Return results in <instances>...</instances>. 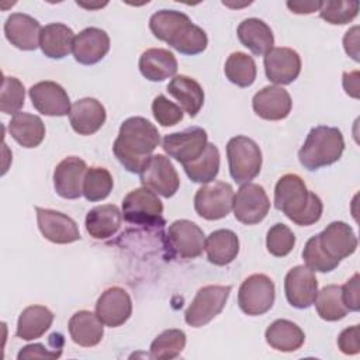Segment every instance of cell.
<instances>
[{"instance_id":"45","label":"cell","mask_w":360,"mask_h":360,"mask_svg":"<svg viewBox=\"0 0 360 360\" xmlns=\"http://www.w3.org/2000/svg\"><path fill=\"white\" fill-rule=\"evenodd\" d=\"M359 273L353 274L352 278H349L342 285V300L345 307L349 311L357 312L360 309V298H359Z\"/></svg>"},{"instance_id":"16","label":"cell","mask_w":360,"mask_h":360,"mask_svg":"<svg viewBox=\"0 0 360 360\" xmlns=\"http://www.w3.org/2000/svg\"><path fill=\"white\" fill-rule=\"evenodd\" d=\"M35 212L38 228L44 238L49 242L65 245L80 239L79 228L70 217L59 211L41 207H35Z\"/></svg>"},{"instance_id":"46","label":"cell","mask_w":360,"mask_h":360,"mask_svg":"<svg viewBox=\"0 0 360 360\" xmlns=\"http://www.w3.org/2000/svg\"><path fill=\"white\" fill-rule=\"evenodd\" d=\"M62 354V349L52 347L48 349L42 343H32L22 347L17 356L18 360L22 359H58Z\"/></svg>"},{"instance_id":"11","label":"cell","mask_w":360,"mask_h":360,"mask_svg":"<svg viewBox=\"0 0 360 360\" xmlns=\"http://www.w3.org/2000/svg\"><path fill=\"white\" fill-rule=\"evenodd\" d=\"M232 210L235 218L245 225L259 224L270 210V200L260 184L245 183L233 195Z\"/></svg>"},{"instance_id":"4","label":"cell","mask_w":360,"mask_h":360,"mask_svg":"<svg viewBox=\"0 0 360 360\" xmlns=\"http://www.w3.org/2000/svg\"><path fill=\"white\" fill-rule=\"evenodd\" d=\"M345 150V141L340 129L318 125L309 131L298 152L300 163L307 170H318L338 162Z\"/></svg>"},{"instance_id":"7","label":"cell","mask_w":360,"mask_h":360,"mask_svg":"<svg viewBox=\"0 0 360 360\" xmlns=\"http://www.w3.org/2000/svg\"><path fill=\"white\" fill-rule=\"evenodd\" d=\"M163 204L158 194L146 187L129 191L122 200V217L136 225L163 224Z\"/></svg>"},{"instance_id":"41","label":"cell","mask_w":360,"mask_h":360,"mask_svg":"<svg viewBox=\"0 0 360 360\" xmlns=\"http://www.w3.org/2000/svg\"><path fill=\"white\" fill-rule=\"evenodd\" d=\"M25 89L24 84L13 76H4L0 96V110L4 114H17L24 105Z\"/></svg>"},{"instance_id":"39","label":"cell","mask_w":360,"mask_h":360,"mask_svg":"<svg viewBox=\"0 0 360 360\" xmlns=\"http://www.w3.org/2000/svg\"><path fill=\"white\" fill-rule=\"evenodd\" d=\"M111 173L104 167H90L83 181V195L87 201L96 202L107 198L112 190Z\"/></svg>"},{"instance_id":"26","label":"cell","mask_w":360,"mask_h":360,"mask_svg":"<svg viewBox=\"0 0 360 360\" xmlns=\"http://www.w3.org/2000/svg\"><path fill=\"white\" fill-rule=\"evenodd\" d=\"M139 70L148 80L162 82L176 75L177 59L169 49L150 48L141 55Z\"/></svg>"},{"instance_id":"18","label":"cell","mask_w":360,"mask_h":360,"mask_svg":"<svg viewBox=\"0 0 360 360\" xmlns=\"http://www.w3.org/2000/svg\"><path fill=\"white\" fill-rule=\"evenodd\" d=\"M322 250L335 262L353 255L357 249V238L350 225L343 221L330 222L316 235Z\"/></svg>"},{"instance_id":"27","label":"cell","mask_w":360,"mask_h":360,"mask_svg":"<svg viewBox=\"0 0 360 360\" xmlns=\"http://www.w3.org/2000/svg\"><path fill=\"white\" fill-rule=\"evenodd\" d=\"M238 38L253 55L262 56L273 49L274 37L271 28L259 18H246L238 27Z\"/></svg>"},{"instance_id":"22","label":"cell","mask_w":360,"mask_h":360,"mask_svg":"<svg viewBox=\"0 0 360 360\" xmlns=\"http://www.w3.org/2000/svg\"><path fill=\"white\" fill-rule=\"evenodd\" d=\"M41 24L31 15L13 13L4 22L7 41L21 51H34L39 46Z\"/></svg>"},{"instance_id":"21","label":"cell","mask_w":360,"mask_h":360,"mask_svg":"<svg viewBox=\"0 0 360 360\" xmlns=\"http://www.w3.org/2000/svg\"><path fill=\"white\" fill-rule=\"evenodd\" d=\"M252 107L260 118L280 121L288 117L292 100L285 89L280 86H266L253 96Z\"/></svg>"},{"instance_id":"10","label":"cell","mask_w":360,"mask_h":360,"mask_svg":"<svg viewBox=\"0 0 360 360\" xmlns=\"http://www.w3.org/2000/svg\"><path fill=\"white\" fill-rule=\"evenodd\" d=\"M139 177L143 187L166 198L173 197L180 186L173 163L163 155H152L139 172Z\"/></svg>"},{"instance_id":"13","label":"cell","mask_w":360,"mask_h":360,"mask_svg":"<svg viewBox=\"0 0 360 360\" xmlns=\"http://www.w3.org/2000/svg\"><path fill=\"white\" fill-rule=\"evenodd\" d=\"M170 250L181 259L198 257L204 250V231L188 219H177L167 229Z\"/></svg>"},{"instance_id":"23","label":"cell","mask_w":360,"mask_h":360,"mask_svg":"<svg viewBox=\"0 0 360 360\" xmlns=\"http://www.w3.org/2000/svg\"><path fill=\"white\" fill-rule=\"evenodd\" d=\"M110 51V37L104 30L89 27L80 31L73 41V56L82 65L100 62Z\"/></svg>"},{"instance_id":"9","label":"cell","mask_w":360,"mask_h":360,"mask_svg":"<svg viewBox=\"0 0 360 360\" xmlns=\"http://www.w3.org/2000/svg\"><path fill=\"white\" fill-rule=\"evenodd\" d=\"M233 188L229 183L214 181L200 187L194 195L195 212L208 221L225 218L233 202Z\"/></svg>"},{"instance_id":"15","label":"cell","mask_w":360,"mask_h":360,"mask_svg":"<svg viewBox=\"0 0 360 360\" xmlns=\"http://www.w3.org/2000/svg\"><path fill=\"white\" fill-rule=\"evenodd\" d=\"M34 108L48 117H63L70 112V98L66 90L56 82L35 83L28 90Z\"/></svg>"},{"instance_id":"6","label":"cell","mask_w":360,"mask_h":360,"mask_svg":"<svg viewBox=\"0 0 360 360\" xmlns=\"http://www.w3.org/2000/svg\"><path fill=\"white\" fill-rule=\"evenodd\" d=\"M231 285H205L200 288L184 312L186 323L200 328L211 322L225 307Z\"/></svg>"},{"instance_id":"1","label":"cell","mask_w":360,"mask_h":360,"mask_svg":"<svg viewBox=\"0 0 360 360\" xmlns=\"http://www.w3.org/2000/svg\"><path fill=\"white\" fill-rule=\"evenodd\" d=\"M160 142L158 128L143 117L127 118L114 141L112 152L131 173H139Z\"/></svg>"},{"instance_id":"37","label":"cell","mask_w":360,"mask_h":360,"mask_svg":"<svg viewBox=\"0 0 360 360\" xmlns=\"http://www.w3.org/2000/svg\"><path fill=\"white\" fill-rule=\"evenodd\" d=\"M315 307L318 315L323 321H339L346 316L349 309L345 307L342 300V287L330 284L318 291L315 298Z\"/></svg>"},{"instance_id":"5","label":"cell","mask_w":360,"mask_h":360,"mask_svg":"<svg viewBox=\"0 0 360 360\" xmlns=\"http://www.w3.org/2000/svg\"><path fill=\"white\" fill-rule=\"evenodd\" d=\"M226 156L231 177L238 184L250 183L262 169V150L259 145L243 135L233 136L226 143Z\"/></svg>"},{"instance_id":"34","label":"cell","mask_w":360,"mask_h":360,"mask_svg":"<svg viewBox=\"0 0 360 360\" xmlns=\"http://www.w3.org/2000/svg\"><path fill=\"white\" fill-rule=\"evenodd\" d=\"M53 314L44 305H31L22 309L18 316L15 336L24 340L41 338L52 325Z\"/></svg>"},{"instance_id":"44","label":"cell","mask_w":360,"mask_h":360,"mask_svg":"<svg viewBox=\"0 0 360 360\" xmlns=\"http://www.w3.org/2000/svg\"><path fill=\"white\" fill-rule=\"evenodd\" d=\"M152 112L158 124L162 127H173L183 120V110L163 94L155 97L152 103Z\"/></svg>"},{"instance_id":"20","label":"cell","mask_w":360,"mask_h":360,"mask_svg":"<svg viewBox=\"0 0 360 360\" xmlns=\"http://www.w3.org/2000/svg\"><path fill=\"white\" fill-rule=\"evenodd\" d=\"M264 72L271 83L290 84L301 72V58L291 48H273L264 55Z\"/></svg>"},{"instance_id":"28","label":"cell","mask_w":360,"mask_h":360,"mask_svg":"<svg viewBox=\"0 0 360 360\" xmlns=\"http://www.w3.org/2000/svg\"><path fill=\"white\" fill-rule=\"evenodd\" d=\"M122 214L114 204L91 208L86 215V231L94 239H107L115 235L121 226Z\"/></svg>"},{"instance_id":"2","label":"cell","mask_w":360,"mask_h":360,"mask_svg":"<svg viewBox=\"0 0 360 360\" xmlns=\"http://www.w3.org/2000/svg\"><path fill=\"white\" fill-rule=\"evenodd\" d=\"M149 28L158 39L183 55H198L208 45L205 31L177 10L156 11L149 20Z\"/></svg>"},{"instance_id":"25","label":"cell","mask_w":360,"mask_h":360,"mask_svg":"<svg viewBox=\"0 0 360 360\" xmlns=\"http://www.w3.org/2000/svg\"><path fill=\"white\" fill-rule=\"evenodd\" d=\"M104 323L90 311H77L69 319L68 328L72 340L82 347H93L98 345L104 336Z\"/></svg>"},{"instance_id":"24","label":"cell","mask_w":360,"mask_h":360,"mask_svg":"<svg viewBox=\"0 0 360 360\" xmlns=\"http://www.w3.org/2000/svg\"><path fill=\"white\" fill-rule=\"evenodd\" d=\"M104 105L93 97H84L72 104L69 121L75 132L79 135H91L97 132L105 122Z\"/></svg>"},{"instance_id":"38","label":"cell","mask_w":360,"mask_h":360,"mask_svg":"<svg viewBox=\"0 0 360 360\" xmlns=\"http://www.w3.org/2000/svg\"><path fill=\"white\" fill-rule=\"evenodd\" d=\"M186 346V333L180 329H167L163 330L160 335L150 345V359H176L180 356Z\"/></svg>"},{"instance_id":"19","label":"cell","mask_w":360,"mask_h":360,"mask_svg":"<svg viewBox=\"0 0 360 360\" xmlns=\"http://www.w3.org/2000/svg\"><path fill=\"white\" fill-rule=\"evenodd\" d=\"M132 314V301L129 294L121 287L107 288L96 302V315L110 328L125 323Z\"/></svg>"},{"instance_id":"42","label":"cell","mask_w":360,"mask_h":360,"mask_svg":"<svg viewBox=\"0 0 360 360\" xmlns=\"http://www.w3.org/2000/svg\"><path fill=\"white\" fill-rule=\"evenodd\" d=\"M295 245L294 232L284 224H274L266 236V248L276 257L287 256Z\"/></svg>"},{"instance_id":"29","label":"cell","mask_w":360,"mask_h":360,"mask_svg":"<svg viewBox=\"0 0 360 360\" xmlns=\"http://www.w3.org/2000/svg\"><path fill=\"white\" fill-rule=\"evenodd\" d=\"M75 34L72 28L62 22H51L41 31L39 46L45 56L51 59H62L73 49Z\"/></svg>"},{"instance_id":"17","label":"cell","mask_w":360,"mask_h":360,"mask_svg":"<svg viewBox=\"0 0 360 360\" xmlns=\"http://www.w3.org/2000/svg\"><path fill=\"white\" fill-rule=\"evenodd\" d=\"M87 172L86 162L77 156H68L53 170V188L66 200H76L83 194V181Z\"/></svg>"},{"instance_id":"36","label":"cell","mask_w":360,"mask_h":360,"mask_svg":"<svg viewBox=\"0 0 360 360\" xmlns=\"http://www.w3.org/2000/svg\"><path fill=\"white\" fill-rule=\"evenodd\" d=\"M224 70L226 79L239 87L252 86L257 75V68L253 58L245 52L231 53L225 62Z\"/></svg>"},{"instance_id":"48","label":"cell","mask_w":360,"mask_h":360,"mask_svg":"<svg viewBox=\"0 0 360 360\" xmlns=\"http://www.w3.org/2000/svg\"><path fill=\"white\" fill-rule=\"evenodd\" d=\"M343 46L346 53L356 62H359V27L350 28L343 38Z\"/></svg>"},{"instance_id":"47","label":"cell","mask_w":360,"mask_h":360,"mask_svg":"<svg viewBox=\"0 0 360 360\" xmlns=\"http://www.w3.org/2000/svg\"><path fill=\"white\" fill-rule=\"evenodd\" d=\"M338 347L345 354H357L360 350L359 345V325H353L340 332L338 338Z\"/></svg>"},{"instance_id":"40","label":"cell","mask_w":360,"mask_h":360,"mask_svg":"<svg viewBox=\"0 0 360 360\" xmlns=\"http://www.w3.org/2000/svg\"><path fill=\"white\" fill-rule=\"evenodd\" d=\"M319 15L329 24L343 25L356 18L359 13L357 1H321Z\"/></svg>"},{"instance_id":"3","label":"cell","mask_w":360,"mask_h":360,"mask_svg":"<svg viewBox=\"0 0 360 360\" xmlns=\"http://www.w3.org/2000/svg\"><path fill=\"white\" fill-rule=\"evenodd\" d=\"M274 207L301 226L318 222L323 211L321 198L309 191L304 180L294 173L284 174L278 179L274 187Z\"/></svg>"},{"instance_id":"50","label":"cell","mask_w":360,"mask_h":360,"mask_svg":"<svg viewBox=\"0 0 360 360\" xmlns=\"http://www.w3.org/2000/svg\"><path fill=\"white\" fill-rule=\"evenodd\" d=\"M343 87L349 96L359 98V72H345L343 73Z\"/></svg>"},{"instance_id":"43","label":"cell","mask_w":360,"mask_h":360,"mask_svg":"<svg viewBox=\"0 0 360 360\" xmlns=\"http://www.w3.org/2000/svg\"><path fill=\"white\" fill-rule=\"evenodd\" d=\"M302 259H304L307 267H309L312 271H319V273L332 271L339 266V262L332 260L322 250L316 235L307 240L304 250H302Z\"/></svg>"},{"instance_id":"32","label":"cell","mask_w":360,"mask_h":360,"mask_svg":"<svg viewBox=\"0 0 360 360\" xmlns=\"http://www.w3.org/2000/svg\"><path fill=\"white\" fill-rule=\"evenodd\" d=\"M167 91L179 101L181 110L190 117H195L204 104L202 87L197 80L186 75L174 76L167 84Z\"/></svg>"},{"instance_id":"8","label":"cell","mask_w":360,"mask_h":360,"mask_svg":"<svg viewBox=\"0 0 360 360\" xmlns=\"http://www.w3.org/2000/svg\"><path fill=\"white\" fill-rule=\"evenodd\" d=\"M274 283L266 274H252L243 280L238 291L239 308L250 316L266 314L274 304Z\"/></svg>"},{"instance_id":"31","label":"cell","mask_w":360,"mask_h":360,"mask_svg":"<svg viewBox=\"0 0 360 360\" xmlns=\"http://www.w3.org/2000/svg\"><path fill=\"white\" fill-rule=\"evenodd\" d=\"M8 134L22 148H37L45 138V125L38 115L17 112L8 122Z\"/></svg>"},{"instance_id":"30","label":"cell","mask_w":360,"mask_h":360,"mask_svg":"<svg viewBox=\"0 0 360 360\" xmlns=\"http://www.w3.org/2000/svg\"><path fill=\"white\" fill-rule=\"evenodd\" d=\"M204 250L210 263L226 266L233 262L239 253V239L231 229H217L205 239Z\"/></svg>"},{"instance_id":"33","label":"cell","mask_w":360,"mask_h":360,"mask_svg":"<svg viewBox=\"0 0 360 360\" xmlns=\"http://www.w3.org/2000/svg\"><path fill=\"white\" fill-rule=\"evenodd\" d=\"M266 342L278 352H295L305 342L304 330L288 319H277L266 329Z\"/></svg>"},{"instance_id":"12","label":"cell","mask_w":360,"mask_h":360,"mask_svg":"<svg viewBox=\"0 0 360 360\" xmlns=\"http://www.w3.org/2000/svg\"><path fill=\"white\" fill-rule=\"evenodd\" d=\"M207 143L208 135L200 127H188L180 132L165 135L162 139L163 150L181 165L190 163L201 156Z\"/></svg>"},{"instance_id":"49","label":"cell","mask_w":360,"mask_h":360,"mask_svg":"<svg viewBox=\"0 0 360 360\" xmlns=\"http://www.w3.org/2000/svg\"><path fill=\"white\" fill-rule=\"evenodd\" d=\"M287 7L295 14H311L319 10L321 1H287Z\"/></svg>"},{"instance_id":"35","label":"cell","mask_w":360,"mask_h":360,"mask_svg":"<svg viewBox=\"0 0 360 360\" xmlns=\"http://www.w3.org/2000/svg\"><path fill=\"white\" fill-rule=\"evenodd\" d=\"M188 179L194 183H210L219 172V150L214 143H207L201 156L195 160L183 165Z\"/></svg>"},{"instance_id":"14","label":"cell","mask_w":360,"mask_h":360,"mask_svg":"<svg viewBox=\"0 0 360 360\" xmlns=\"http://www.w3.org/2000/svg\"><path fill=\"white\" fill-rule=\"evenodd\" d=\"M285 298L294 308H309L318 294V280L315 273L307 266L292 267L284 278Z\"/></svg>"}]
</instances>
